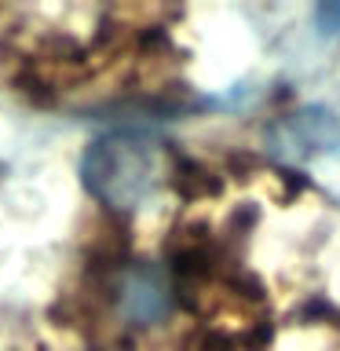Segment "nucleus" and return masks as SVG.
Wrapping results in <instances>:
<instances>
[{"label": "nucleus", "instance_id": "obj_1", "mask_svg": "<svg viewBox=\"0 0 340 351\" xmlns=\"http://www.w3.org/2000/svg\"><path fill=\"white\" fill-rule=\"evenodd\" d=\"M165 180V150L158 139L117 132L92 143L84 154V183L110 208L147 205Z\"/></svg>", "mask_w": 340, "mask_h": 351}]
</instances>
